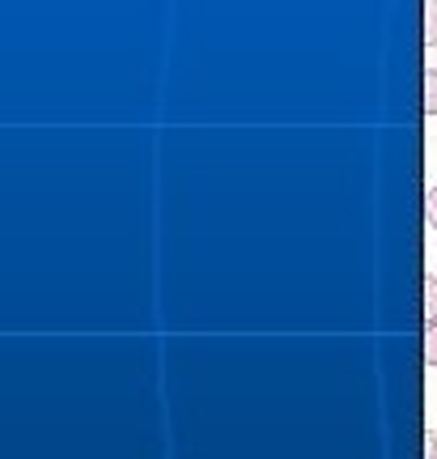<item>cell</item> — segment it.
<instances>
[{
	"instance_id": "obj_1",
	"label": "cell",
	"mask_w": 437,
	"mask_h": 459,
	"mask_svg": "<svg viewBox=\"0 0 437 459\" xmlns=\"http://www.w3.org/2000/svg\"><path fill=\"white\" fill-rule=\"evenodd\" d=\"M424 48H437V0H424Z\"/></svg>"
},
{
	"instance_id": "obj_2",
	"label": "cell",
	"mask_w": 437,
	"mask_h": 459,
	"mask_svg": "<svg viewBox=\"0 0 437 459\" xmlns=\"http://www.w3.org/2000/svg\"><path fill=\"white\" fill-rule=\"evenodd\" d=\"M424 324H437V277H424Z\"/></svg>"
},
{
	"instance_id": "obj_3",
	"label": "cell",
	"mask_w": 437,
	"mask_h": 459,
	"mask_svg": "<svg viewBox=\"0 0 437 459\" xmlns=\"http://www.w3.org/2000/svg\"><path fill=\"white\" fill-rule=\"evenodd\" d=\"M424 115H437V68L424 73Z\"/></svg>"
},
{
	"instance_id": "obj_4",
	"label": "cell",
	"mask_w": 437,
	"mask_h": 459,
	"mask_svg": "<svg viewBox=\"0 0 437 459\" xmlns=\"http://www.w3.org/2000/svg\"><path fill=\"white\" fill-rule=\"evenodd\" d=\"M424 361H429V366H437V324H429V328H424Z\"/></svg>"
},
{
	"instance_id": "obj_5",
	"label": "cell",
	"mask_w": 437,
	"mask_h": 459,
	"mask_svg": "<svg viewBox=\"0 0 437 459\" xmlns=\"http://www.w3.org/2000/svg\"><path fill=\"white\" fill-rule=\"evenodd\" d=\"M424 213H429V221L437 226V183L429 187V192H424Z\"/></svg>"
},
{
	"instance_id": "obj_6",
	"label": "cell",
	"mask_w": 437,
	"mask_h": 459,
	"mask_svg": "<svg viewBox=\"0 0 437 459\" xmlns=\"http://www.w3.org/2000/svg\"><path fill=\"white\" fill-rule=\"evenodd\" d=\"M429 459H437V455H429Z\"/></svg>"
}]
</instances>
